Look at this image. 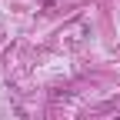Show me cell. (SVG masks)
<instances>
[{"label":"cell","mask_w":120,"mask_h":120,"mask_svg":"<svg viewBox=\"0 0 120 120\" xmlns=\"http://www.w3.org/2000/svg\"><path fill=\"white\" fill-rule=\"evenodd\" d=\"M117 120H120V117H117Z\"/></svg>","instance_id":"1"}]
</instances>
